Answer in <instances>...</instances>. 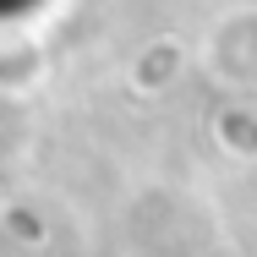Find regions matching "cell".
<instances>
[{"mask_svg":"<svg viewBox=\"0 0 257 257\" xmlns=\"http://www.w3.org/2000/svg\"><path fill=\"white\" fill-rule=\"evenodd\" d=\"M6 213H11V208H6V192H0V224H6Z\"/></svg>","mask_w":257,"mask_h":257,"instance_id":"6da1fadb","label":"cell"}]
</instances>
